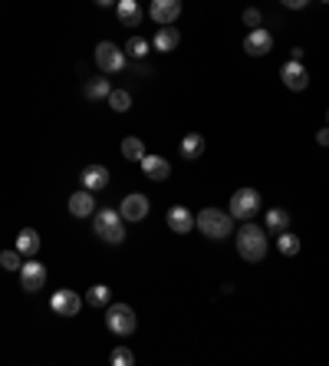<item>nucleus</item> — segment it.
I'll list each match as a JSON object with an SVG mask.
<instances>
[{
    "label": "nucleus",
    "mask_w": 329,
    "mask_h": 366,
    "mask_svg": "<svg viewBox=\"0 0 329 366\" xmlns=\"http://www.w3.org/2000/svg\"><path fill=\"white\" fill-rule=\"evenodd\" d=\"M195 228L204 234V238H211V241H224V238H231L234 234V218H231V212H217V208H201L195 218Z\"/></svg>",
    "instance_id": "1"
},
{
    "label": "nucleus",
    "mask_w": 329,
    "mask_h": 366,
    "mask_svg": "<svg viewBox=\"0 0 329 366\" xmlns=\"http://www.w3.org/2000/svg\"><path fill=\"white\" fill-rule=\"evenodd\" d=\"M237 254L244 261H251V264H260L267 258V231L260 225L244 221V228L237 231Z\"/></svg>",
    "instance_id": "2"
},
{
    "label": "nucleus",
    "mask_w": 329,
    "mask_h": 366,
    "mask_svg": "<svg viewBox=\"0 0 329 366\" xmlns=\"http://www.w3.org/2000/svg\"><path fill=\"white\" fill-rule=\"evenodd\" d=\"M92 231H96L105 244H122L125 241V218H122L119 212H112V208L96 212L92 214Z\"/></svg>",
    "instance_id": "3"
},
{
    "label": "nucleus",
    "mask_w": 329,
    "mask_h": 366,
    "mask_svg": "<svg viewBox=\"0 0 329 366\" xmlns=\"http://www.w3.org/2000/svg\"><path fill=\"white\" fill-rule=\"evenodd\" d=\"M231 218H240V221H251L257 212H260V192L257 188H237L234 195H231Z\"/></svg>",
    "instance_id": "4"
},
{
    "label": "nucleus",
    "mask_w": 329,
    "mask_h": 366,
    "mask_svg": "<svg viewBox=\"0 0 329 366\" xmlns=\"http://www.w3.org/2000/svg\"><path fill=\"white\" fill-rule=\"evenodd\" d=\"M105 327H109L116 336H129V334H135L138 317H135V310L129 304H112L105 310Z\"/></svg>",
    "instance_id": "5"
},
{
    "label": "nucleus",
    "mask_w": 329,
    "mask_h": 366,
    "mask_svg": "<svg viewBox=\"0 0 329 366\" xmlns=\"http://www.w3.org/2000/svg\"><path fill=\"white\" fill-rule=\"evenodd\" d=\"M96 66L103 73H119L122 66H125V53L112 40H103V43L96 46Z\"/></svg>",
    "instance_id": "6"
},
{
    "label": "nucleus",
    "mask_w": 329,
    "mask_h": 366,
    "mask_svg": "<svg viewBox=\"0 0 329 366\" xmlns=\"http://www.w3.org/2000/svg\"><path fill=\"white\" fill-rule=\"evenodd\" d=\"M50 307H53L56 317H76V314L83 310V297L70 287H60L53 297H50Z\"/></svg>",
    "instance_id": "7"
},
{
    "label": "nucleus",
    "mask_w": 329,
    "mask_h": 366,
    "mask_svg": "<svg viewBox=\"0 0 329 366\" xmlns=\"http://www.w3.org/2000/svg\"><path fill=\"white\" fill-rule=\"evenodd\" d=\"M43 284H46V264H40L36 258H27V264L20 267V287L27 294H36V290H43Z\"/></svg>",
    "instance_id": "8"
},
{
    "label": "nucleus",
    "mask_w": 329,
    "mask_h": 366,
    "mask_svg": "<svg viewBox=\"0 0 329 366\" xmlns=\"http://www.w3.org/2000/svg\"><path fill=\"white\" fill-rule=\"evenodd\" d=\"M280 79H284L286 90H293V92H303L306 86H310V73H306V66H303L299 60L284 63V70H280Z\"/></svg>",
    "instance_id": "9"
},
{
    "label": "nucleus",
    "mask_w": 329,
    "mask_h": 366,
    "mask_svg": "<svg viewBox=\"0 0 329 366\" xmlns=\"http://www.w3.org/2000/svg\"><path fill=\"white\" fill-rule=\"evenodd\" d=\"M270 50H273V37H270V30H264V27H254V30L244 37V53H251V57H267Z\"/></svg>",
    "instance_id": "10"
},
{
    "label": "nucleus",
    "mask_w": 329,
    "mask_h": 366,
    "mask_svg": "<svg viewBox=\"0 0 329 366\" xmlns=\"http://www.w3.org/2000/svg\"><path fill=\"white\" fill-rule=\"evenodd\" d=\"M149 17L158 23V27H164V23H175V20L181 17V0H151Z\"/></svg>",
    "instance_id": "11"
},
{
    "label": "nucleus",
    "mask_w": 329,
    "mask_h": 366,
    "mask_svg": "<svg viewBox=\"0 0 329 366\" xmlns=\"http://www.w3.org/2000/svg\"><path fill=\"white\" fill-rule=\"evenodd\" d=\"M119 214L125 221H145L149 218V199L145 195H125L119 205Z\"/></svg>",
    "instance_id": "12"
},
{
    "label": "nucleus",
    "mask_w": 329,
    "mask_h": 366,
    "mask_svg": "<svg viewBox=\"0 0 329 366\" xmlns=\"http://www.w3.org/2000/svg\"><path fill=\"white\" fill-rule=\"evenodd\" d=\"M168 228L175 231V234H191V228H195V214L188 212L184 205L168 208Z\"/></svg>",
    "instance_id": "13"
},
{
    "label": "nucleus",
    "mask_w": 329,
    "mask_h": 366,
    "mask_svg": "<svg viewBox=\"0 0 329 366\" xmlns=\"http://www.w3.org/2000/svg\"><path fill=\"white\" fill-rule=\"evenodd\" d=\"M79 182H83V188H89V192H99V188H105V185H109V168L99 165V162H92V165L83 168Z\"/></svg>",
    "instance_id": "14"
},
{
    "label": "nucleus",
    "mask_w": 329,
    "mask_h": 366,
    "mask_svg": "<svg viewBox=\"0 0 329 366\" xmlns=\"http://www.w3.org/2000/svg\"><path fill=\"white\" fill-rule=\"evenodd\" d=\"M138 165H142V172H145V179H151V182H164V179L171 175V165L164 162L162 155H145Z\"/></svg>",
    "instance_id": "15"
},
{
    "label": "nucleus",
    "mask_w": 329,
    "mask_h": 366,
    "mask_svg": "<svg viewBox=\"0 0 329 366\" xmlns=\"http://www.w3.org/2000/svg\"><path fill=\"white\" fill-rule=\"evenodd\" d=\"M70 214H73V218H89V214H96V199H92L89 188L70 195Z\"/></svg>",
    "instance_id": "16"
},
{
    "label": "nucleus",
    "mask_w": 329,
    "mask_h": 366,
    "mask_svg": "<svg viewBox=\"0 0 329 366\" xmlns=\"http://www.w3.org/2000/svg\"><path fill=\"white\" fill-rule=\"evenodd\" d=\"M116 17H119L122 27H138V23H142V7H138V0H119V3H116Z\"/></svg>",
    "instance_id": "17"
},
{
    "label": "nucleus",
    "mask_w": 329,
    "mask_h": 366,
    "mask_svg": "<svg viewBox=\"0 0 329 366\" xmlns=\"http://www.w3.org/2000/svg\"><path fill=\"white\" fill-rule=\"evenodd\" d=\"M181 159H188V162H195V159H201L204 155V136L201 132H188V136L181 139Z\"/></svg>",
    "instance_id": "18"
},
{
    "label": "nucleus",
    "mask_w": 329,
    "mask_h": 366,
    "mask_svg": "<svg viewBox=\"0 0 329 366\" xmlns=\"http://www.w3.org/2000/svg\"><path fill=\"white\" fill-rule=\"evenodd\" d=\"M178 30H175V27H171V23H164V27H158V30H155V40H151V43H155V50H158V53H171V50H175V46H178Z\"/></svg>",
    "instance_id": "19"
},
{
    "label": "nucleus",
    "mask_w": 329,
    "mask_h": 366,
    "mask_svg": "<svg viewBox=\"0 0 329 366\" xmlns=\"http://www.w3.org/2000/svg\"><path fill=\"white\" fill-rule=\"evenodd\" d=\"M109 92H112V83L105 77H92L86 79V86H83V96L92 99V103H99V99H109Z\"/></svg>",
    "instance_id": "20"
},
{
    "label": "nucleus",
    "mask_w": 329,
    "mask_h": 366,
    "mask_svg": "<svg viewBox=\"0 0 329 366\" xmlns=\"http://www.w3.org/2000/svg\"><path fill=\"white\" fill-rule=\"evenodd\" d=\"M17 251L27 254V258H36V251H40V234L33 228H23L17 234Z\"/></svg>",
    "instance_id": "21"
},
{
    "label": "nucleus",
    "mask_w": 329,
    "mask_h": 366,
    "mask_svg": "<svg viewBox=\"0 0 329 366\" xmlns=\"http://www.w3.org/2000/svg\"><path fill=\"white\" fill-rule=\"evenodd\" d=\"M122 155H125L129 162H142V159H145V142L138 136H125L122 139Z\"/></svg>",
    "instance_id": "22"
},
{
    "label": "nucleus",
    "mask_w": 329,
    "mask_h": 366,
    "mask_svg": "<svg viewBox=\"0 0 329 366\" xmlns=\"http://www.w3.org/2000/svg\"><path fill=\"white\" fill-rule=\"evenodd\" d=\"M277 247H280V254H286V258H297V254H299V238L293 234V231H280Z\"/></svg>",
    "instance_id": "23"
},
{
    "label": "nucleus",
    "mask_w": 329,
    "mask_h": 366,
    "mask_svg": "<svg viewBox=\"0 0 329 366\" xmlns=\"http://www.w3.org/2000/svg\"><path fill=\"white\" fill-rule=\"evenodd\" d=\"M286 228H290V212H286V208H270L267 231H286Z\"/></svg>",
    "instance_id": "24"
},
{
    "label": "nucleus",
    "mask_w": 329,
    "mask_h": 366,
    "mask_svg": "<svg viewBox=\"0 0 329 366\" xmlns=\"http://www.w3.org/2000/svg\"><path fill=\"white\" fill-rule=\"evenodd\" d=\"M109 301H112V290L105 287V284H96V287L86 290V304L89 307H105Z\"/></svg>",
    "instance_id": "25"
},
{
    "label": "nucleus",
    "mask_w": 329,
    "mask_h": 366,
    "mask_svg": "<svg viewBox=\"0 0 329 366\" xmlns=\"http://www.w3.org/2000/svg\"><path fill=\"white\" fill-rule=\"evenodd\" d=\"M105 103L112 106V112H129V106H132V96H129L125 90H112Z\"/></svg>",
    "instance_id": "26"
},
{
    "label": "nucleus",
    "mask_w": 329,
    "mask_h": 366,
    "mask_svg": "<svg viewBox=\"0 0 329 366\" xmlns=\"http://www.w3.org/2000/svg\"><path fill=\"white\" fill-rule=\"evenodd\" d=\"M125 57H132V60H145V57H149V43H145L142 37H132V40L125 43Z\"/></svg>",
    "instance_id": "27"
},
{
    "label": "nucleus",
    "mask_w": 329,
    "mask_h": 366,
    "mask_svg": "<svg viewBox=\"0 0 329 366\" xmlns=\"http://www.w3.org/2000/svg\"><path fill=\"white\" fill-rule=\"evenodd\" d=\"M109 363L112 366H132L135 363V353L129 347H116V350L109 353Z\"/></svg>",
    "instance_id": "28"
},
{
    "label": "nucleus",
    "mask_w": 329,
    "mask_h": 366,
    "mask_svg": "<svg viewBox=\"0 0 329 366\" xmlns=\"http://www.w3.org/2000/svg\"><path fill=\"white\" fill-rule=\"evenodd\" d=\"M0 267H3V271H20V267H23V264H20V251H3V254H0Z\"/></svg>",
    "instance_id": "29"
},
{
    "label": "nucleus",
    "mask_w": 329,
    "mask_h": 366,
    "mask_svg": "<svg viewBox=\"0 0 329 366\" xmlns=\"http://www.w3.org/2000/svg\"><path fill=\"white\" fill-rule=\"evenodd\" d=\"M260 20H264V17H260V10H257V7H247V10H244V23H247L251 30H254V27H260Z\"/></svg>",
    "instance_id": "30"
},
{
    "label": "nucleus",
    "mask_w": 329,
    "mask_h": 366,
    "mask_svg": "<svg viewBox=\"0 0 329 366\" xmlns=\"http://www.w3.org/2000/svg\"><path fill=\"white\" fill-rule=\"evenodd\" d=\"M280 3H284V7H290V10H303L310 0H280Z\"/></svg>",
    "instance_id": "31"
},
{
    "label": "nucleus",
    "mask_w": 329,
    "mask_h": 366,
    "mask_svg": "<svg viewBox=\"0 0 329 366\" xmlns=\"http://www.w3.org/2000/svg\"><path fill=\"white\" fill-rule=\"evenodd\" d=\"M316 142H319L323 149L329 145V125H326V129H319V132H316Z\"/></svg>",
    "instance_id": "32"
},
{
    "label": "nucleus",
    "mask_w": 329,
    "mask_h": 366,
    "mask_svg": "<svg viewBox=\"0 0 329 366\" xmlns=\"http://www.w3.org/2000/svg\"><path fill=\"white\" fill-rule=\"evenodd\" d=\"M99 7H112V3H119V0H96Z\"/></svg>",
    "instance_id": "33"
},
{
    "label": "nucleus",
    "mask_w": 329,
    "mask_h": 366,
    "mask_svg": "<svg viewBox=\"0 0 329 366\" xmlns=\"http://www.w3.org/2000/svg\"><path fill=\"white\" fill-rule=\"evenodd\" d=\"M326 122H329V109H326Z\"/></svg>",
    "instance_id": "34"
},
{
    "label": "nucleus",
    "mask_w": 329,
    "mask_h": 366,
    "mask_svg": "<svg viewBox=\"0 0 329 366\" xmlns=\"http://www.w3.org/2000/svg\"><path fill=\"white\" fill-rule=\"evenodd\" d=\"M323 3H329V0H323Z\"/></svg>",
    "instance_id": "35"
}]
</instances>
